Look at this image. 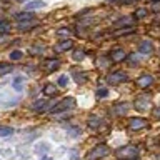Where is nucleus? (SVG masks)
<instances>
[{
	"label": "nucleus",
	"mask_w": 160,
	"mask_h": 160,
	"mask_svg": "<svg viewBox=\"0 0 160 160\" xmlns=\"http://www.w3.org/2000/svg\"><path fill=\"white\" fill-rule=\"evenodd\" d=\"M108 147L107 145H97V147H93L92 150H88L87 153H85V157H83V160H102L103 157H107L108 155Z\"/></svg>",
	"instance_id": "1"
},
{
	"label": "nucleus",
	"mask_w": 160,
	"mask_h": 160,
	"mask_svg": "<svg viewBox=\"0 0 160 160\" xmlns=\"http://www.w3.org/2000/svg\"><path fill=\"white\" fill-rule=\"evenodd\" d=\"M115 153H117V157L120 160H133V157L138 155V148L133 147V145H125V147L118 148Z\"/></svg>",
	"instance_id": "2"
},
{
	"label": "nucleus",
	"mask_w": 160,
	"mask_h": 160,
	"mask_svg": "<svg viewBox=\"0 0 160 160\" xmlns=\"http://www.w3.org/2000/svg\"><path fill=\"white\" fill-rule=\"evenodd\" d=\"M72 107H75V100L72 97H68V98L60 100L55 107L50 108V112H52V113H60V112H65V110H68V108H72Z\"/></svg>",
	"instance_id": "3"
},
{
	"label": "nucleus",
	"mask_w": 160,
	"mask_h": 160,
	"mask_svg": "<svg viewBox=\"0 0 160 160\" xmlns=\"http://www.w3.org/2000/svg\"><path fill=\"white\" fill-rule=\"evenodd\" d=\"M128 80V75L125 72H113L107 75V83L110 85H117V83H122V82H127Z\"/></svg>",
	"instance_id": "4"
},
{
	"label": "nucleus",
	"mask_w": 160,
	"mask_h": 160,
	"mask_svg": "<svg viewBox=\"0 0 160 160\" xmlns=\"http://www.w3.org/2000/svg\"><path fill=\"white\" fill-rule=\"evenodd\" d=\"M147 127V120L145 118H140V117H133L128 120V128L130 130H140V128H145Z\"/></svg>",
	"instance_id": "5"
},
{
	"label": "nucleus",
	"mask_w": 160,
	"mask_h": 160,
	"mask_svg": "<svg viewBox=\"0 0 160 160\" xmlns=\"http://www.w3.org/2000/svg\"><path fill=\"white\" fill-rule=\"evenodd\" d=\"M137 87H140V88H147V87H150V85L153 83V77L150 73H145V75H140V77L137 78Z\"/></svg>",
	"instance_id": "6"
},
{
	"label": "nucleus",
	"mask_w": 160,
	"mask_h": 160,
	"mask_svg": "<svg viewBox=\"0 0 160 160\" xmlns=\"http://www.w3.org/2000/svg\"><path fill=\"white\" fill-rule=\"evenodd\" d=\"M125 58H127V53H125L122 48H113L112 52H110V60H112V62H122Z\"/></svg>",
	"instance_id": "7"
},
{
	"label": "nucleus",
	"mask_w": 160,
	"mask_h": 160,
	"mask_svg": "<svg viewBox=\"0 0 160 160\" xmlns=\"http://www.w3.org/2000/svg\"><path fill=\"white\" fill-rule=\"evenodd\" d=\"M73 47V42L72 40H62V42H58L57 45H55V50H57V52H67V50H70Z\"/></svg>",
	"instance_id": "8"
},
{
	"label": "nucleus",
	"mask_w": 160,
	"mask_h": 160,
	"mask_svg": "<svg viewBox=\"0 0 160 160\" xmlns=\"http://www.w3.org/2000/svg\"><path fill=\"white\" fill-rule=\"evenodd\" d=\"M138 52L143 53V55L152 53V52H153V45H152V42H150V40H143V42L140 43V47H138Z\"/></svg>",
	"instance_id": "9"
},
{
	"label": "nucleus",
	"mask_w": 160,
	"mask_h": 160,
	"mask_svg": "<svg viewBox=\"0 0 160 160\" xmlns=\"http://www.w3.org/2000/svg\"><path fill=\"white\" fill-rule=\"evenodd\" d=\"M42 92L47 95V97H55V95H57V85H53V83H45L43 88H42Z\"/></svg>",
	"instance_id": "10"
},
{
	"label": "nucleus",
	"mask_w": 160,
	"mask_h": 160,
	"mask_svg": "<svg viewBox=\"0 0 160 160\" xmlns=\"http://www.w3.org/2000/svg\"><path fill=\"white\" fill-rule=\"evenodd\" d=\"M87 123H88V127L90 128H93V130H97L100 125H102V120H100L97 115H90L88 120H87Z\"/></svg>",
	"instance_id": "11"
},
{
	"label": "nucleus",
	"mask_w": 160,
	"mask_h": 160,
	"mask_svg": "<svg viewBox=\"0 0 160 160\" xmlns=\"http://www.w3.org/2000/svg\"><path fill=\"white\" fill-rule=\"evenodd\" d=\"M32 107H33L35 112H45L47 107H48V102L47 100H37V102H33Z\"/></svg>",
	"instance_id": "12"
},
{
	"label": "nucleus",
	"mask_w": 160,
	"mask_h": 160,
	"mask_svg": "<svg viewBox=\"0 0 160 160\" xmlns=\"http://www.w3.org/2000/svg\"><path fill=\"white\" fill-rule=\"evenodd\" d=\"M147 105H148V98L147 97H140V98H137L133 102V107L137 110H145V108H147Z\"/></svg>",
	"instance_id": "13"
},
{
	"label": "nucleus",
	"mask_w": 160,
	"mask_h": 160,
	"mask_svg": "<svg viewBox=\"0 0 160 160\" xmlns=\"http://www.w3.org/2000/svg\"><path fill=\"white\" fill-rule=\"evenodd\" d=\"M15 18L18 20L20 23H25V22H32L33 20V13H27V12H22V13H17Z\"/></svg>",
	"instance_id": "14"
},
{
	"label": "nucleus",
	"mask_w": 160,
	"mask_h": 160,
	"mask_svg": "<svg viewBox=\"0 0 160 160\" xmlns=\"http://www.w3.org/2000/svg\"><path fill=\"white\" fill-rule=\"evenodd\" d=\"M128 103L127 102H122V103H117V105H115V113H117V115H125V113H127L128 112Z\"/></svg>",
	"instance_id": "15"
},
{
	"label": "nucleus",
	"mask_w": 160,
	"mask_h": 160,
	"mask_svg": "<svg viewBox=\"0 0 160 160\" xmlns=\"http://www.w3.org/2000/svg\"><path fill=\"white\" fill-rule=\"evenodd\" d=\"M117 27L122 28V27H133V17H123L122 20L117 22Z\"/></svg>",
	"instance_id": "16"
},
{
	"label": "nucleus",
	"mask_w": 160,
	"mask_h": 160,
	"mask_svg": "<svg viewBox=\"0 0 160 160\" xmlns=\"http://www.w3.org/2000/svg\"><path fill=\"white\" fill-rule=\"evenodd\" d=\"M43 2L42 0H32V2H27V5H25V10H33V8H40L43 7Z\"/></svg>",
	"instance_id": "17"
},
{
	"label": "nucleus",
	"mask_w": 160,
	"mask_h": 160,
	"mask_svg": "<svg viewBox=\"0 0 160 160\" xmlns=\"http://www.w3.org/2000/svg\"><path fill=\"white\" fill-rule=\"evenodd\" d=\"M45 67H47V70H57L60 67V60L55 58V60H47L45 62Z\"/></svg>",
	"instance_id": "18"
},
{
	"label": "nucleus",
	"mask_w": 160,
	"mask_h": 160,
	"mask_svg": "<svg viewBox=\"0 0 160 160\" xmlns=\"http://www.w3.org/2000/svg\"><path fill=\"white\" fill-rule=\"evenodd\" d=\"M13 133L12 127H7V125H0V137H8V135Z\"/></svg>",
	"instance_id": "19"
},
{
	"label": "nucleus",
	"mask_w": 160,
	"mask_h": 160,
	"mask_svg": "<svg viewBox=\"0 0 160 160\" xmlns=\"http://www.w3.org/2000/svg\"><path fill=\"white\" fill-rule=\"evenodd\" d=\"M12 85H13V88L17 90V92H20V90H22V87H23V77H15Z\"/></svg>",
	"instance_id": "20"
},
{
	"label": "nucleus",
	"mask_w": 160,
	"mask_h": 160,
	"mask_svg": "<svg viewBox=\"0 0 160 160\" xmlns=\"http://www.w3.org/2000/svg\"><path fill=\"white\" fill-rule=\"evenodd\" d=\"M10 32V22L8 20H0V33H8Z\"/></svg>",
	"instance_id": "21"
},
{
	"label": "nucleus",
	"mask_w": 160,
	"mask_h": 160,
	"mask_svg": "<svg viewBox=\"0 0 160 160\" xmlns=\"http://www.w3.org/2000/svg\"><path fill=\"white\" fill-rule=\"evenodd\" d=\"M135 32V27H127V28H117L115 30V35H127V33H132Z\"/></svg>",
	"instance_id": "22"
},
{
	"label": "nucleus",
	"mask_w": 160,
	"mask_h": 160,
	"mask_svg": "<svg viewBox=\"0 0 160 160\" xmlns=\"http://www.w3.org/2000/svg\"><path fill=\"white\" fill-rule=\"evenodd\" d=\"M12 65H8V63H0V75H5V73H8V72H12Z\"/></svg>",
	"instance_id": "23"
},
{
	"label": "nucleus",
	"mask_w": 160,
	"mask_h": 160,
	"mask_svg": "<svg viewBox=\"0 0 160 160\" xmlns=\"http://www.w3.org/2000/svg\"><path fill=\"white\" fill-rule=\"evenodd\" d=\"M67 83H68V77L67 75H60L57 80V85L58 87H67Z\"/></svg>",
	"instance_id": "24"
},
{
	"label": "nucleus",
	"mask_w": 160,
	"mask_h": 160,
	"mask_svg": "<svg viewBox=\"0 0 160 160\" xmlns=\"http://www.w3.org/2000/svg\"><path fill=\"white\" fill-rule=\"evenodd\" d=\"M23 57V53L20 52V50H12V52H10V58L12 60H20Z\"/></svg>",
	"instance_id": "25"
},
{
	"label": "nucleus",
	"mask_w": 160,
	"mask_h": 160,
	"mask_svg": "<svg viewBox=\"0 0 160 160\" xmlns=\"http://www.w3.org/2000/svg\"><path fill=\"white\" fill-rule=\"evenodd\" d=\"M107 95H108V88H105V87L97 88V97L98 98H103V97H107Z\"/></svg>",
	"instance_id": "26"
},
{
	"label": "nucleus",
	"mask_w": 160,
	"mask_h": 160,
	"mask_svg": "<svg viewBox=\"0 0 160 160\" xmlns=\"http://www.w3.org/2000/svg\"><path fill=\"white\" fill-rule=\"evenodd\" d=\"M37 22H35V20H32V22H28V23H18V28L20 30H30L32 28V25H35Z\"/></svg>",
	"instance_id": "27"
},
{
	"label": "nucleus",
	"mask_w": 160,
	"mask_h": 160,
	"mask_svg": "<svg viewBox=\"0 0 160 160\" xmlns=\"http://www.w3.org/2000/svg\"><path fill=\"white\" fill-rule=\"evenodd\" d=\"M147 8H138L137 12H135V17L137 18H143V17H147Z\"/></svg>",
	"instance_id": "28"
},
{
	"label": "nucleus",
	"mask_w": 160,
	"mask_h": 160,
	"mask_svg": "<svg viewBox=\"0 0 160 160\" xmlns=\"http://www.w3.org/2000/svg\"><path fill=\"white\" fill-rule=\"evenodd\" d=\"M152 117H153V118H160V107H155V108H153Z\"/></svg>",
	"instance_id": "29"
},
{
	"label": "nucleus",
	"mask_w": 160,
	"mask_h": 160,
	"mask_svg": "<svg viewBox=\"0 0 160 160\" xmlns=\"http://www.w3.org/2000/svg\"><path fill=\"white\" fill-rule=\"evenodd\" d=\"M73 58H75V60H82V58H83V52H75Z\"/></svg>",
	"instance_id": "30"
},
{
	"label": "nucleus",
	"mask_w": 160,
	"mask_h": 160,
	"mask_svg": "<svg viewBox=\"0 0 160 160\" xmlns=\"http://www.w3.org/2000/svg\"><path fill=\"white\" fill-rule=\"evenodd\" d=\"M57 33H58V35H68L70 32H68V30H67V28H60V30H58V32H57Z\"/></svg>",
	"instance_id": "31"
},
{
	"label": "nucleus",
	"mask_w": 160,
	"mask_h": 160,
	"mask_svg": "<svg viewBox=\"0 0 160 160\" xmlns=\"http://www.w3.org/2000/svg\"><path fill=\"white\" fill-rule=\"evenodd\" d=\"M153 10H155V12H158V10H160V3H153Z\"/></svg>",
	"instance_id": "32"
},
{
	"label": "nucleus",
	"mask_w": 160,
	"mask_h": 160,
	"mask_svg": "<svg viewBox=\"0 0 160 160\" xmlns=\"http://www.w3.org/2000/svg\"><path fill=\"white\" fill-rule=\"evenodd\" d=\"M133 2H137V0H122V3H133Z\"/></svg>",
	"instance_id": "33"
},
{
	"label": "nucleus",
	"mask_w": 160,
	"mask_h": 160,
	"mask_svg": "<svg viewBox=\"0 0 160 160\" xmlns=\"http://www.w3.org/2000/svg\"><path fill=\"white\" fill-rule=\"evenodd\" d=\"M42 160H52V158H50V157H43Z\"/></svg>",
	"instance_id": "34"
},
{
	"label": "nucleus",
	"mask_w": 160,
	"mask_h": 160,
	"mask_svg": "<svg viewBox=\"0 0 160 160\" xmlns=\"http://www.w3.org/2000/svg\"><path fill=\"white\" fill-rule=\"evenodd\" d=\"M18 2H25V0H18Z\"/></svg>",
	"instance_id": "35"
}]
</instances>
